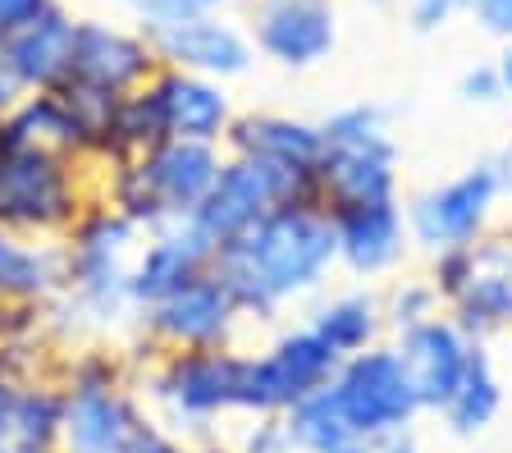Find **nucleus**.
<instances>
[{
	"label": "nucleus",
	"instance_id": "obj_27",
	"mask_svg": "<svg viewBox=\"0 0 512 453\" xmlns=\"http://www.w3.org/2000/svg\"><path fill=\"white\" fill-rule=\"evenodd\" d=\"M14 147H42V151H64V156H83V151H78V133L55 92H23V97L0 115V151H14Z\"/></svg>",
	"mask_w": 512,
	"mask_h": 453
},
{
	"label": "nucleus",
	"instance_id": "obj_40",
	"mask_svg": "<svg viewBox=\"0 0 512 453\" xmlns=\"http://www.w3.org/2000/svg\"><path fill=\"white\" fill-rule=\"evenodd\" d=\"M407 5H416V0H407ZM471 5H476V0H458V10H462V14H471Z\"/></svg>",
	"mask_w": 512,
	"mask_h": 453
},
{
	"label": "nucleus",
	"instance_id": "obj_4",
	"mask_svg": "<svg viewBox=\"0 0 512 453\" xmlns=\"http://www.w3.org/2000/svg\"><path fill=\"white\" fill-rule=\"evenodd\" d=\"M238 371H243V353L234 344L170 348L138 367V394L165 431H211L220 417L238 412Z\"/></svg>",
	"mask_w": 512,
	"mask_h": 453
},
{
	"label": "nucleus",
	"instance_id": "obj_14",
	"mask_svg": "<svg viewBox=\"0 0 512 453\" xmlns=\"http://www.w3.org/2000/svg\"><path fill=\"white\" fill-rule=\"evenodd\" d=\"M151 421L138 385L64 389L60 453H133Z\"/></svg>",
	"mask_w": 512,
	"mask_h": 453
},
{
	"label": "nucleus",
	"instance_id": "obj_39",
	"mask_svg": "<svg viewBox=\"0 0 512 453\" xmlns=\"http://www.w3.org/2000/svg\"><path fill=\"white\" fill-rule=\"evenodd\" d=\"M192 453H238V444H220V440H206V444H197Z\"/></svg>",
	"mask_w": 512,
	"mask_h": 453
},
{
	"label": "nucleus",
	"instance_id": "obj_36",
	"mask_svg": "<svg viewBox=\"0 0 512 453\" xmlns=\"http://www.w3.org/2000/svg\"><path fill=\"white\" fill-rule=\"evenodd\" d=\"M19 97H23V83H19V74H14V65L5 60V46H0V115H5Z\"/></svg>",
	"mask_w": 512,
	"mask_h": 453
},
{
	"label": "nucleus",
	"instance_id": "obj_2",
	"mask_svg": "<svg viewBox=\"0 0 512 453\" xmlns=\"http://www.w3.org/2000/svg\"><path fill=\"white\" fill-rule=\"evenodd\" d=\"M224 165L220 142L165 138L142 156L101 165L96 170V197L115 206L138 229H156L165 220H188L202 197L211 193L215 174Z\"/></svg>",
	"mask_w": 512,
	"mask_h": 453
},
{
	"label": "nucleus",
	"instance_id": "obj_16",
	"mask_svg": "<svg viewBox=\"0 0 512 453\" xmlns=\"http://www.w3.org/2000/svg\"><path fill=\"white\" fill-rule=\"evenodd\" d=\"M160 60L151 51L147 33L138 23H115V19H78L74 28V74L83 83H96L106 92H138L156 78Z\"/></svg>",
	"mask_w": 512,
	"mask_h": 453
},
{
	"label": "nucleus",
	"instance_id": "obj_29",
	"mask_svg": "<svg viewBox=\"0 0 512 453\" xmlns=\"http://www.w3.org/2000/svg\"><path fill=\"white\" fill-rule=\"evenodd\" d=\"M444 312V302H439V289L435 280H394L384 289V321L389 330H407L416 321H430V316Z\"/></svg>",
	"mask_w": 512,
	"mask_h": 453
},
{
	"label": "nucleus",
	"instance_id": "obj_26",
	"mask_svg": "<svg viewBox=\"0 0 512 453\" xmlns=\"http://www.w3.org/2000/svg\"><path fill=\"white\" fill-rule=\"evenodd\" d=\"M288 426V440H293V453H343L352 444H362L357 426H352L348 408H343L339 389L320 385L311 394H302L293 408L279 412Z\"/></svg>",
	"mask_w": 512,
	"mask_h": 453
},
{
	"label": "nucleus",
	"instance_id": "obj_22",
	"mask_svg": "<svg viewBox=\"0 0 512 453\" xmlns=\"http://www.w3.org/2000/svg\"><path fill=\"white\" fill-rule=\"evenodd\" d=\"M69 280V248L64 238H28L0 229V302H32L42 307Z\"/></svg>",
	"mask_w": 512,
	"mask_h": 453
},
{
	"label": "nucleus",
	"instance_id": "obj_6",
	"mask_svg": "<svg viewBox=\"0 0 512 453\" xmlns=\"http://www.w3.org/2000/svg\"><path fill=\"white\" fill-rule=\"evenodd\" d=\"M430 280L444 312L471 339L490 344L494 335L512 330V225H490L471 243L435 252Z\"/></svg>",
	"mask_w": 512,
	"mask_h": 453
},
{
	"label": "nucleus",
	"instance_id": "obj_23",
	"mask_svg": "<svg viewBox=\"0 0 512 453\" xmlns=\"http://www.w3.org/2000/svg\"><path fill=\"white\" fill-rule=\"evenodd\" d=\"M503 403H508V394H503V376H499V367H494V353L485 339H476L467 353L458 389H453L448 403L439 408V421L448 426V435L476 440V435H485L494 421H499Z\"/></svg>",
	"mask_w": 512,
	"mask_h": 453
},
{
	"label": "nucleus",
	"instance_id": "obj_35",
	"mask_svg": "<svg viewBox=\"0 0 512 453\" xmlns=\"http://www.w3.org/2000/svg\"><path fill=\"white\" fill-rule=\"evenodd\" d=\"M133 453H192V449L174 431H165L160 421H151L147 431H142V440H138V449H133Z\"/></svg>",
	"mask_w": 512,
	"mask_h": 453
},
{
	"label": "nucleus",
	"instance_id": "obj_13",
	"mask_svg": "<svg viewBox=\"0 0 512 453\" xmlns=\"http://www.w3.org/2000/svg\"><path fill=\"white\" fill-rule=\"evenodd\" d=\"M238 325H243V312L211 270L138 312V335L160 353H170V348H229Z\"/></svg>",
	"mask_w": 512,
	"mask_h": 453
},
{
	"label": "nucleus",
	"instance_id": "obj_17",
	"mask_svg": "<svg viewBox=\"0 0 512 453\" xmlns=\"http://www.w3.org/2000/svg\"><path fill=\"white\" fill-rule=\"evenodd\" d=\"M394 353L403 362L407 380H412L416 399H421V412H435L448 403V394L458 389L462 367H467V353L476 339L462 330L448 312L430 316V321H416L407 330H394Z\"/></svg>",
	"mask_w": 512,
	"mask_h": 453
},
{
	"label": "nucleus",
	"instance_id": "obj_44",
	"mask_svg": "<svg viewBox=\"0 0 512 453\" xmlns=\"http://www.w3.org/2000/svg\"><path fill=\"white\" fill-rule=\"evenodd\" d=\"M115 5H128V0H115Z\"/></svg>",
	"mask_w": 512,
	"mask_h": 453
},
{
	"label": "nucleus",
	"instance_id": "obj_41",
	"mask_svg": "<svg viewBox=\"0 0 512 453\" xmlns=\"http://www.w3.org/2000/svg\"><path fill=\"white\" fill-rule=\"evenodd\" d=\"M343 453H371V444H352V449H343Z\"/></svg>",
	"mask_w": 512,
	"mask_h": 453
},
{
	"label": "nucleus",
	"instance_id": "obj_46",
	"mask_svg": "<svg viewBox=\"0 0 512 453\" xmlns=\"http://www.w3.org/2000/svg\"><path fill=\"white\" fill-rule=\"evenodd\" d=\"M55 453H60V449H55Z\"/></svg>",
	"mask_w": 512,
	"mask_h": 453
},
{
	"label": "nucleus",
	"instance_id": "obj_42",
	"mask_svg": "<svg viewBox=\"0 0 512 453\" xmlns=\"http://www.w3.org/2000/svg\"><path fill=\"white\" fill-rule=\"evenodd\" d=\"M503 165H508V197H512V156H508V161H503Z\"/></svg>",
	"mask_w": 512,
	"mask_h": 453
},
{
	"label": "nucleus",
	"instance_id": "obj_19",
	"mask_svg": "<svg viewBox=\"0 0 512 453\" xmlns=\"http://www.w3.org/2000/svg\"><path fill=\"white\" fill-rule=\"evenodd\" d=\"M147 92L156 97L165 138H188V142H220L234 124V97L220 78L188 74V69H156V78L147 83Z\"/></svg>",
	"mask_w": 512,
	"mask_h": 453
},
{
	"label": "nucleus",
	"instance_id": "obj_9",
	"mask_svg": "<svg viewBox=\"0 0 512 453\" xmlns=\"http://www.w3.org/2000/svg\"><path fill=\"white\" fill-rule=\"evenodd\" d=\"M293 197H316L311 193V170H293V165H275V161H261V156L224 151L220 174H215L211 193L202 197V206L192 211V220L215 243H229V238L247 234L256 220H266L275 206L293 202Z\"/></svg>",
	"mask_w": 512,
	"mask_h": 453
},
{
	"label": "nucleus",
	"instance_id": "obj_33",
	"mask_svg": "<svg viewBox=\"0 0 512 453\" xmlns=\"http://www.w3.org/2000/svg\"><path fill=\"white\" fill-rule=\"evenodd\" d=\"M471 23H476L485 37H494V42H512V0H476L467 14Z\"/></svg>",
	"mask_w": 512,
	"mask_h": 453
},
{
	"label": "nucleus",
	"instance_id": "obj_21",
	"mask_svg": "<svg viewBox=\"0 0 512 453\" xmlns=\"http://www.w3.org/2000/svg\"><path fill=\"white\" fill-rule=\"evenodd\" d=\"M320 147H325L320 119L279 115V110H238L224 133V151L261 156V161L293 165V170H316Z\"/></svg>",
	"mask_w": 512,
	"mask_h": 453
},
{
	"label": "nucleus",
	"instance_id": "obj_43",
	"mask_svg": "<svg viewBox=\"0 0 512 453\" xmlns=\"http://www.w3.org/2000/svg\"><path fill=\"white\" fill-rule=\"evenodd\" d=\"M0 453H19V449H14V444H5V440H0Z\"/></svg>",
	"mask_w": 512,
	"mask_h": 453
},
{
	"label": "nucleus",
	"instance_id": "obj_12",
	"mask_svg": "<svg viewBox=\"0 0 512 453\" xmlns=\"http://www.w3.org/2000/svg\"><path fill=\"white\" fill-rule=\"evenodd\" d=\"M243 28L256 55L288 74H307L339 51L334 0H247Z\"/></svg>",
	"mask_w": 512,
	"mask_h": 453
},
{
	"label": "nucleus",
	"instance_id": "obj_24",
	"mask_svg": "<svg viewBox=\"0 0 512 453\" xmlns=\"http://www.w3.org/2000/svg\"><path fill=\"white\" fill-rule=\"evenodd\" d=\"M311 330H316L325 344L339 357L362 353V348L380 344L389 321H384V293L371 289V284H357V289H343L334 298H325L311 312Z\"/></svg>",
	"mask_w": 512,
	"mask_h": 453
},
{
	"label": "nucleus",
	"instance_id": "obj_5",
	"mask_svg": "<svg viewBox=\"0 0 512 453\" xmlns=\"http://www.w3.org/2000/svg\"><path fill=\"white\" fill-rule=\"evenodd\" d=\"M83 156L42 147L0 151V229L28 238H64L96 197Z\"/></svg>",
	"mask_w": 512,
	"mask_h": 453
},
{
	"label": "nucleus",
	"instance_id": "obj_31",
	"mask_svg": "<svg viewBox=\"0 0 512 453\" xmlns=\"http://www.w3.org/2000/svg\"><path fill=\"white\" fill-rule=\"evenodd\" d=\"M238 453H293L284 417H252V426L238 435Z\"/></svg>",
	"mask_w": 512,
	"mask_h": 453
},
{
	"label": "nucleus",
	"instance_id": "obj_38",
	"mask_svg": "<svg viewBox=\"0 0 512 453\" xmlns=\"http://www.w3.org/2000/svg\"><path fill=\"white\" fill-rule=\"evenodd\" d=\"M494 65H499V78H503V97L512 101V42H503V51H499Z\"/></svg>",
	"mask_w": 512,
	"mask_h": 453
},
{
	"label": "nucleus",
	"instance_id": "obj_11",
	"mask_svg": "<svg viewBox=\"0 0 512 453\" xmlns=\"http://www.w3.org/2000/svg\"><path fill=\"white\" fill-rule=\"evenodd\" d=\"M151 51L165 69H188L206 78H243L256 65V46L243 23H234L224 10L215 14H183V19H138Z\"/></svg>",
	"mask_w": 512,
	"mask_h": 453
},
{
	"label": "nucleus",
	"instance_id": "obj_10",
	"mask_svg": "<svg viewBox=\"0 0 512 453\" xmlns=\"http://www.w3.org/2000/svg\"><path fill=\"white\" fill-rule=\"evenodd\" d=\"M330 385L339 389V399L348 408L357 435H362V444H375L384 435H403L416 426V417H426L394 344H384V339L362 348V353L343 357Z\"/></svg>",
	"mask_w": 512,
	"mask_h": 453
},
{
	"label": "nucleus",
	"instance_id": "obj_25",
	"mask_svg": "<svg viewBox=\"0 0 512 453\" xmlns=\"http://www.w3.org/2000/svg\"><path fill=\"white\" fill-rule=\"evenodd\" d=\"M55 97H60L64 115H69V124H74V133H78L83 161L96 165V170L115 161V124H119L124 97L106 92V87H96V83H83V78H64V83L55 87Z\"/></svg>",
	"mask_w": 512,
	"mask_h": 453
},
{
	"label": "nucleus",
	"instance_id": "obj_30",
	"mask_svg": "<svg viewBox=\"0 0 512 453\" xmlns=\"http://www.w3.org/2000/svg\"><path fill=\"white\" fill-rule=\"evenodd\" d=\"M458 97L467 101V106H499L503 97V78H499V65L494 60H476V65H467L458 74Z\"/></svg>",
	"mask_w": 512,
	"mask_h": 453
},
{
	"label": "nucleus",
	"instance_id": "obj_32",
	"mask_svg": "<svg viewBox=\"0 0 512 453\" xmlns=\"http://www.w3.org/2000/svg\"><path fill=\"white\" fill-rule=\"evenodd\" d=\"M138 19H183V14H215L229 10V0H128Z\"/></svg>",
	"mask_w": 512,
	"mask_h": 453
},
{
	"label": "nucleus",
	"instance_id": "obj_7",
	"mask_svg": "<svg viewBox=\"0 0 512 453\" xmlns=\"http://www.w3.org/2000/svg\"><path fill=\"white\" fill-rule=\"evenodd\" d=\"M503 197H508V165L503 161H476L444 184L421 188L403 202L412 248H426L435 257L444 248L480 238L494 225V211Z\"/></svg>",
	"mask_w": 512,
	"mask_h": 453
},
{
	"label": "nucleus",
	"instance_id": "obj_20",
	"mask_svg": "<svg viewBox=\"0 0 512 453\" xmlns=\"http://www.w3.org/2000/svg\"><path fill=\"white\" fill-rule=\"evenodd\" d=\"M74 28L78 14L55 0L46 14L23 23L14 37H5V60L14 65L23 92H55L64 78L74 74Z\"/></svg>",
	"mask_w": 512,
	"mask_h": 453
},
{
	"label": "nucleus",
	"instance_id": "obj_8",
	"mask_svg": "<svg viewBox=\"0 0 512 453\" xmlns=\"http://www.w3.org/2000/svg\"><path fill=\"white\" fill-rule=\"evenodd\" d=\"M343 357L311 325H293L261 353H243L238 371V412L243 417H279L284 408L330 385Z\"/></svg>",
	"mask_w": 512,
	"mask_h": 453
},
{
	"label": "nucleus",
	"instance_id": "obj_15",
	"mask_svg": "<svg viewBox=\"0 0 512 453\" xmlns=\"http://www.w3.org/2000/svg\"><path fill=\"white\" fill-rule=\"evenodd\" d=\"M142 238L147 243H138L133 266H128V298L138 302V312L151 307L156 298H165V293H174L179 284L206 275L215 261V248H220L192 216L165 220V225L147 229Z\"/></svg>",
	"mask_w": 512,
	"mask_h": 453
},
{
	"label": "nucleus",
	"instance_id": "obj_28",
	"mask_svg": "<svg viewBox=\"0 0 512 453\" xmlns=\"http://www.w3.org/2000/svg\"><path fill=\"white\" fill-rule=\"evenodd\" d=\"M60 426H64V385L55 380V371H46V376L28 380L19 389L5 440L19 453H55L60 449Z\"/></svg>",
	"mask_w": 512,
	"mask_h": 453
},
{
	"label": "nucleus",
	"instance_id": "obj_1",
	"mask_svg": "<svg viewBox=\"0 0 512 453\" xmlns=\"http://www.w3.org/2000/svg\"><path fill=\"white\" fill-rule=\"evenodd\" d=\"M339 270L334 220L316 197H293L247 234L215 248L211 275L229 289L243 321H275L284 307L325 289Z\"/></svg>",
	"mask_w": 512,
	"mask_h": 453
},
{
	"label": "nucleus",
	"instance_id": "obj_3",
	"mask_svg": "<svg viewBox=\"0 0 512 453\" xmlns=\"http://www.w3.org/2000/svg\"><path fill=\"white\" fill-rule=\"evenodd\" d=\"M320 161L311 170V193L325 211L394 202L403 193V151L389 133V115L375 101H352L320 119Z\"/></svg>",
	"mask_w": 512,
	"mask_h": 453
},
{
	"label": "nucleus",
	"instance_id": "obj_45",
	"mask_svg": "<svg viewBox=\"0 0 512 453\" xmlns=\"http://www.w3.org/2000/svg\"><path fill=\"white\" fill-rule=\"evenodd\" d=\"M238 5H247V0H238Z\"/></svg>",
	"mask_w": 512,
	"mask_h": 453
},
{
	"label": "nucleus",
	"instance_id": "obj_37",
	"mask_svg": "<svg viewBox=\"0 0 512 453\" xmlns=\"http://www.w3.org/2000/svg\"><path fill=\"white\" fill-rule=\"evenodd\" d=\"M371 453H421V449H416L412 431H403V435H384V440H375Z\"/></svg>",
	"mask_w": 512,
	"mask_h": 453
},
{
	"label": "nucleus",
	"instance_id": "obj_18",
	"mask_svg": "<svg viewBox=\"0 0 512 453\" xmlns=\"http://www.w3.org/2000/svg\"><path fill=\"white\" fill-rule=\"evenodd\" d=\"M334 220V243H339V266L357 280H384L412 252V234H407L403 197L394 202H371V206H343L330 211Z\"/></svg>",
	"mask_w": 512,
	"mask_h": 453
},
{
	"label": "nucleus",
	"instance_id": "obj_34",
	"mask_svg": "<svg viewBox=\"0 0 512 453\" xmlns=\"http://www.w3.org/2000/svg\"><path fill=\"white\" fill-rule=\"evenodd\" d=\"M55 0H0V42L14 37L23 23H32L37 14H46Z\"/></svg>",
	"mask_w": 512,
	"mask_h": 453
}]
</instances>
